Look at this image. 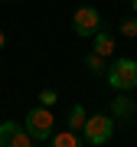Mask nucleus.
I'll use <instances>...</instances> for the list:
<instances>
[{
	"label": "nucleus",
	"mask_w": 137,
	"mask_h": 147,
	"mask_svg": "<svg viewBox=\"0 0 137 147\" xmlns=\"http://www.w3.org/2000/svg\"><path fill=\"white\" fill-rule=\"evenodd\" d=\"M85 69H88V72H105V56H98V53H88L85 56Z\"/></svg>",
	"instance_id": "10"
},
{
	"label": "nucleus",
	"mask_w": 137,
	"mask_h": 147,
	"mask_svg": "<svg viewBox=\"0 0 137 147\" xmlns=\"http://www.w3.org/2000/svg\"><path fill=\"white\" fill-rule=\"evenodd\" d=\"M111 111H114V118H134V111H137V105L127 95H118L114 101H111Z\"/></svg>",
	"instance_id": "5"
},
{
	"label": "nucleus",
	"mask_w": 137,
	"mask_h": 147,
	"mask_svg": "<svg viewBox=\"0 0 137 147\" xmlns=\"http://www.w3.org/2000/svg\"><path fill=\"white\" fill-rule=\"evenodd\" d=\"M131 10H134V16H137V0H131Z\"/></svg>",
	"instance_id": "15"
},
{
	"label": "nucleus",
	"mask_w": 137,
	"mask_h": 147,
	"mask_svg": "<svg viewBox=\"0 0 137 147\" xmlns=\"http://www.w3.org/2000/svg\"><path fill=\"white\" fill-rule=\"evenodd\" d=\"M108 85L118 92H131L137 88V62L134 59H114V62L108 65Z\"/></svg>",
	"instance_id": "1"
},
{
	"label": "nucleus",
	"mask_w": 137,
	"mask_h": 147,
	"mask_svg": "<svg viewBox=\"0 0 137 147\" xmlns=\"http://www.w3.org/2000/svg\"><path fill=\"white\" fill-rule=\"evenodd\" d=\"M95 53L105 56V59L114 56V36H111V33H101V30L95 33Z\"/></svg>",
	"instance_id": "7"
},
{
	"label": "nucleus",
	"mask_w": 137,
	"mask_h": 147,
	"mask_svg": "<svg viewBox=\"0 0 137 147\" xmlns=\"http://www.w3.org/2000/svg\"><path fill=\"white\" fill-rule=\"evenodd\" d=\"M52 111H49L46 105H39V108H33V111H26V121H23V127H26V134L33 137V141H49L52 137Z\"/></svg>",
	"instance_id": "2"
},
{
	"label": "nucleus",
	"mask_w": 137,
	"mask_h": 147,
	"mask_svg": "<svg viewBox=\"0 0 137 147\" xmlns=\"http://www.w3.org/2000/svg\"><path fill=\"white\" fill-rule=\"evenodd\" d=\"M16 131H20L16 121H3V124H0V147H10L13 137H16Z\"/></svg>",
	"instance_id": "8"
},
{
	"label": "nucleus",
	"mask_w": 137,
	"mask_h": 147,
	"mask_svg": "<svg viewBox=\"0 0 137 147\" xmlns=\"http://www.w3.org/2000/svg\"><path fill=\"white\" fill-rule=\"evenodd\" d=\"M59 101V92H52V88H46V92H39V105H46V108H52Z\"/></svg>",
	"instance_id": "12"
},
{
	"label": "nucleus",
	"mask_w": 137,
	"mask_h": 147,
	"mask_svg": "<svg viewBox=\"0 0 137 147\" xmlns=\"http://www.w3.org/2000/svg\"><path fill=\"white\" fill-rule=\"evenodd\" d=\"M0 3H10V0H0Z\"/></svg>",
	"instance_id": "16"
},
{
	"label": "nucleus",
	"mask_w": 137,
	"mask_h": 147,
	"mask_svg": "<svg viewBox=\"0 0 137 147\" xmlns=\"http://www.w3.org/2000/svg\"><path fill=\"white\" fill-rule=\"evenodd\" d=\"M82 134H85V141L95 144V147L98 144H108L111 134H114V118H111V115H91L88 121H85Z\"/></svg>",
	"instance_id": "3"
},
{
	"label": "nucleus",
	"mask_w": 137,
	"mask_h": 147,
	"mask_svg": "<svg viewBox=\"0 0 137 147\" xmlns=\"http://www.w3.org/2000/svg\"><path fill=\"white\" fill-rule=\"evenodd\" d=\"M10 147H33V137L26 134V127H20V131H16V137H13Z\"/></svg>",
	"instance_id": "11"
},
{
	"label": "nucleus",
	"mask_w": 137,
	"mask_h": 147,
	"mask_svg": "<svg viewBox=\"0 0 137 147\" xmlns=\"http://www.w3.org/2000/svg\"><path fill=\"white\" fill-rule=\"evenodd\" d=\"M49 147H82V137L65 127L62 134H52V137H49Z\"/></svg>",
	"instance_id": "6"
},
{
	"label": "nucleus",
	"mask_w": 137,
	"mask_h": 147,
	"mask_svg": "<svg viewBox=\"0 0 137 147\" xmlns=\"http://www.w3.org/2000/svg\"><path fill=\"white\" fill-rule=\"evenodd\" d=\"M3 42H7V33H3V30H0V49H3Z\"/></svg>",
	"instance_id": "14"
},
{
	"label": "nucleus",
	"mask_w": 137,
	"mask_h": 147,
	"mask_svg": "<svg viewBox=\"0 0 137 147\" xmlns=\"http://www.w3.org/2000/svg\"><path fill=\"white\" fill-rule=\"evenodd\" d=\"M121 33H124V36H137V16L121 20Z\"/></svg>",
	"instance_id": "13"
},
{
	"label": "nucleus",
	"mask_w": 137,
	"mask_h": 147,
	"mask_svg": "<svg viewBox=\"0 0 137 147\" xmlns=\"http://www.w3.org/2000/svg\"><path fill=\"white\" fill-rule=\"evenodd\" d=\"M101 30V13L95 7H79L72 13V33L75 36H95Z\"/></svg>",
	"instance_id": "4"
},
{
	"label": "nucleus",
	"mask_w": 137,
	"mask_h": 147,
	"mask_svg": "<svg viewBox=\"0 0 137 147\" xmlns=\"http://www.w3.org/2000/svg\"><path fill=\"white\" fill-rule=\"evenodd\" d=\"M85 121H88L85 108H82V105H75L72 111H68V131H82V127H85Z\"/></svg>",
	"instance_id": "9"
}]
</instances>
